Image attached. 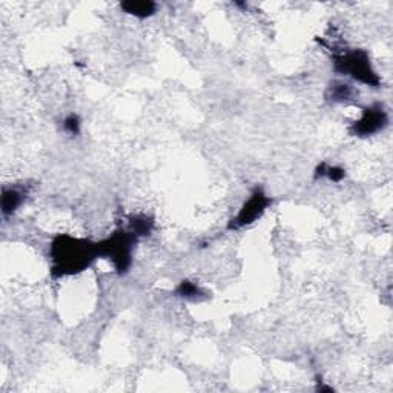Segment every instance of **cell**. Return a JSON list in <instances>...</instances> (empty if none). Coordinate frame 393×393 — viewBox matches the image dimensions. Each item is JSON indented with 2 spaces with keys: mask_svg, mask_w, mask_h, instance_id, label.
Listing matches in <instances>:
<instances>
[{
  "mask_svg": "<svg viewBox=\"0 0 393 393\" xmlns=\"http://www.w3.org/2000/svg\"><path fill=\"white\" fill-rule=\"evenodd\" d=\"M97 259V241L70 234H58L51 240L49 273L56 280L79 275L90 269Z\"/></svg>",
  "mask_w": 393,
  "mask_h": 393,
  "instance_id": "obj_1",
  "label": "cell"
},
{
  "mask_svg": "<svg viewBox=\"0 0 393 393\" xmlns=\"http://www.w3.org/2000/svg\"><path fill=\"white\" fill-rule=\"evenodd\" d=\"M332 68L338 76L352 79L358 83L378 90L381 88L383 80L380 74L374 68L372 58L366 49L352 48L344 49L332 56Z\"/></svg>",
  "mask_w": 393,
  "mask_h": 393,
  "instance_id": "obj_2",
  "label": "cell"
},
{
  "mask_svg": "<svg viewBox=\"0 0 393 393\" xmlns=\"http://www.w3.org/2000/svg\"><path fill=\"white\" fill-rule=\"evenodd\" d=\"M138 243L137 236L129 229L118 227L113 234L97 241L99 258L108 259L117 275H126L134 263V250Z\"/></svg>",
  "mask_w": 393,
  "mask_h": 393,
  "instance_id": "obj_3",
  "label": "cell"
},
{
  "mask_svg": "<svg viewBox=\"0 0 393 393\" xmlns=\"http://www.w3.org/2000/svg\"><path fill=\"white\" fill-rule=\"evenodd\" d=\"M273 200L266 194V191L262 186H255L252 189L250 195L244 200L240 206L239 212L227 221L226 229L231 232L241 231L244 227H249L263 217L266 211L269 209Z\"/></svg>",
  "mask_w": 393,
  "mask_h": 393,
  "instance_id": "obj_4",
  "label": "cell"
},
{
  "mask_svg": "<svg viewBox=\"0 0 393 393\" xmlns=\"http://www.w3.org/2000/svg\"><path fill=\"white\" fill-rule=\"evenodd\" d=\"M390 125V114L383 103H372L361 109V115L348 128L352 137L369 138L385 131Z\"/></svg>",
  "mask_w": 393,
  "mask_h": 393,
  "instance_id": "obj_5",
  "label": "cell"
},
{
  "mask_svg": "<svg viewBox=\"0 0 393 393\" xmlns=\"http://www.w3.org/2000/svg\"><path fill=\"white\" fill-rule=\"evenodd\" d=\"M28 192L24 188L17 186H3L2 188V197H0V209L5 218L11 217V215L19 211V207L25 203Z\"/></svg>",
  "mask_w": 393,
  "mask_h": 393,
  "instance_id": "obj_6",
  "label": "cell"
},
{
  "mask_svg": "<svg viewBox=\"0 0 393 393\" xmlns=\"http://www.w3.org/2000/svg\"><path fill=\"white\" fill-rule=\"evenodd\" d=\"M357 97V91L353 86L343 80H333L326 88L324 99L332 105H339V103H348Z\"/></svg>",
  "mask_w": 393,
  "mask_h": 393,
  "instance_id": "obj_7",
  "label": "cell"
},
{
  "mask_svg": "<svg viewBox=\"0 0 393 393\" xmlns=\"http://www.w3.org/2000/svg\"><path fill=\"white\" fill-rule=\"evenodd\" d=\"M120 10L131 17L146 20L157 14L159 3L154 0H126L120 3Z\"/></svg>",
  "mask_w": 393,
  "mask_h": 393,
  "instance_id": "obj_8",
  "label": "cell"
},
{
  "mask_svg": "<svg viewBox=\"0 0 393 393\" xmlns=\"http://www.w3.org/2000/svg\"><path fill=\"white\" fill-rule=\"evenodd\" d=\"M175 296H179L182 300L186 301H203L207 298V292L204 289L197 284L195 281L191 280H182L179 284L174 289Z\"/></svg>",
  "mask_w": 393,
  "mask_h": 393,
  "instance_id": "obj_9",
  "label": "cell"
},
{
  "mask_svg": "<svg viewBox=\"0 0 393 393\" xmlns=\"http://www.w3.org/2000/svg\"><path fill=\"white\" fill-rule=\"evenodd\" d=\"M129 231L134 234L137 239H145V236H151L155 229V220L151 215L146 214H136L129 217Z\"/></svg>",
  "mask_w": 393,
  "mask_h": 393,
  "instance_id": "obj_10",
  "label": "cell"
},
{
  "mask_svg": "<svg viewBox=\"0 0 393 393\" xmlns=\"http://www.w3.org/2000/svg\"><path fill=\"white\" fill-rule=\"evenodd\" d=\"M346 169L337 166V165H329V163L321 161L320 165H316L314 170V180H329L332 183H341L346 179Z\"/></svg>",
  "mask_w": 393,
  "mask_h": 393,
  "instance_id": "obj_11",
  "label": "cell"
},
{
  "mask_svg": "<svg viewBox=\"0 0 393 393\" xmlns=\"http://www.w3.org/2000/svg\"><path fill=\"white\" fill-rule=\"evenodd\" d=\"M62 128L68 136L77 137L81 132V118H80V115L76 114V113H71V114L66 115L63 118Z\"/></svg>",
  "mask_w": 393,
  "mask_h": 393,
  "instance_id": "obj_12",
  "label": "cell"
},
{
  "mask_svg": "<svg viewBox=\"0 0 393 393\" xmlns=\"http://www.w3.org/2000/svg\"><path fill=\"white\" fill-rule=\"evenodd\" d=\"M315 390H316V392H321V393H332V392H335V389H333L332 385L324 384V381H321V378H318Z\"/></svg>",
  "mask_w": 393,
  "mask_h": 393,
  "instance_id": "obj_13",
  "label": "cell"
}]
</instances>
